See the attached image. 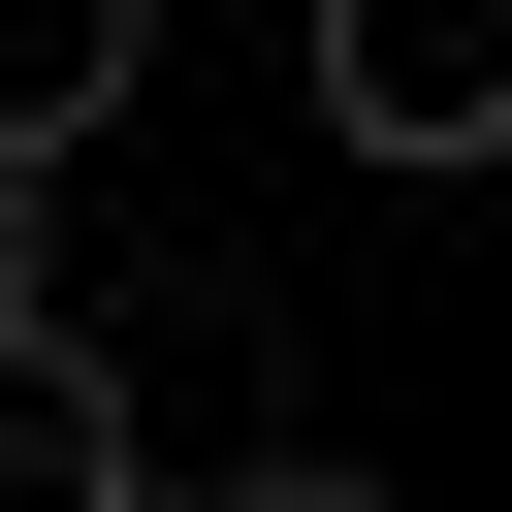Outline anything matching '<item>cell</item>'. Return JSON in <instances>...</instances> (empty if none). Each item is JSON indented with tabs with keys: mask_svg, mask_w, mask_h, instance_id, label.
<instances>
[{
	"mask_svg": "<svg viewBox=\"0 0 512 512\" xmlns=\"http://www.w3.org/2000/svg\"><path fill=\"white\" fill-rule=\"evenodd\" d=\"M320 128L352 160H512V0H320Z\"/></svg>",
	"mask_w": 512,
	"mask_h": 512,
	"instance_id": "6da1fadb",
	"label": "cell"
},
{
	"mask_svg": "<svg viewBox=\"0 0 512 512\" xmlns=\"http://www.w3.org/2000/svg\"><path fill=\"white\" fill-rule=\"evenodd\" d=\"M0 512H160V416L96 320H0Z\"/></svg>",
	"mask_w": 512,
	"mask_h": 512,
	"instance_id": "7a4b0ae2",
	"label": "cell"
},
{
	"mask_svg": "<svg viewBox=\"0 0 512 512\" xmlns=\"http://www.w3.org/2000/svg\"><path fill=\"white\" fill-rule=\"evenodd\" d=\"M128 64H160V0H0V160H96Z\"/></svg>",
	"mask_w": 512,
	"mask_h": 512,
	"instance_id": "3957f363",
	"label": "cell"
},
{
	"mask_svg": "<svg viewBox=\"0 0 512 512\" xmlns=\"http://www.w3.org/2000/svg\"><path fill=\"white\" fill-rule=\"evenodd\" d=\"M224 512H384V480H320V448H256V480H224Z\"/></svg>",
	"mask_w": 512,
	"mask_h": 512,
	"instance_id": "277c9868",
	"label": "cell"
}]
</instances>
